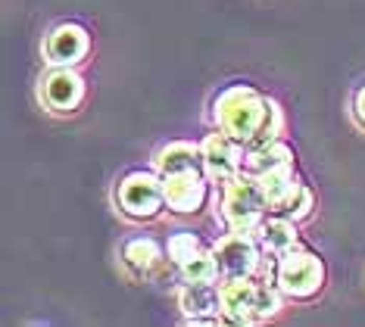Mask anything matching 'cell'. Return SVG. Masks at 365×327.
Masks as SVG:
<instances>
[{
    "mask_svg": "<svg viewBox=\"0 0 365 327\" xmlns=\"http://www.w3.org/2000/svg\"><path fill=\"white\" fill-rule=\"evenodd\" d=\"M265 109H269V97H262L259 90L247 85H235L222 90V97L215 100V125L247 147L253 140V134L259 131Z\"/></svg>",
    "mask_w": 365,
    "mask_h": 327,
    "instance_id": "cell-1",
    "label": "cell"
},
{
    "mask_svg": "<svg viewBox=\"0 0 365 327\" xmlns=\"http://www.w3.org/2000/svg\"><path fill=\"white\" fill-rule=\"evenodd\" d=\"M265 209L269 203H265V194L253 175L240 172L237 178L222 184V218L228 222L231 231L253 234L265 218Z\"/></svg>",
    "mask_w": 365,
    "mask_h": 327,
    "instance_id": "cell-2",
    "label": "cell"
},
{
    "mask_svg": "<svg viewBox=\"0 0 365 327\" xmlns=\"http://www.w3.org/2000/svg\"><path fill=\"white\" fill-rule=\"evenodd\" d=\"M275 284L284 296L309 299L325 284V265H322L319 256L290 246L287 253H281L275 259Z\"/></svg>",
    "mask_w": 365,
    "mask_h": 327,
    "instance_id": "cell-3",
    "label": "cell"
},
{
    "mask_svg": "<svg viewBox=\"0 0 365 327\" xmlns=\"http://www.w3.org/2000/svg\"><path fill=\"white\" fill-rule=\"evenodd\" d=\"M115 203L131 218H156L165 206V184L153 172H131L115 187Z\"/></svg>",
    "mask_w": 365,
    "mask_h": 327,
    "instance_id": "cell-4",
    "label": "cell"
},
{
    "mask_svg": "<svg viewBox=\"0 0 365 327\" xmlns=\"http://www.w3.org/2000/svg\"><path fill=\"white\" fill-rule=\"evenodd\" d=\"M212 256H215V262H219L222 281L256 278V271H259V259H262V246L253 234L231 231L212 246Z\"/></svg>",
    "mask_w": 365,
    "mask_h": 327,
    "instance_id": "cell-5",
    "label": "cell"
},
{
    "mask_svg": "<svg viewBox=\"0 0 365 327\" xmlns=\"http://www.w3.org/2000/svg\"><path fill=\"white\" fill-rule=\"evenodd\" d=\"M203 150V172L212 184H228L231 178H237L244 172V156L247 147L237 137H231L228 131H215L200 144Z\"/></svg>",
    "mask_w": 365,
    "mask_h": 327,
    "instance_id": "cell-6",
    "label": "cell"
},
{
    "mask_svg": "<svg viewBox=\"0 0 365 327\" xmlns=\"http://www.w3.org/2000/svg\"><path fill=\"white\" fill-rule=\"evenodd\" d=\"M222 318L231 324H259V281L256 278H228L219 284Z\"/></svg>",
    "mask_w": 365,
    "mask_h": 327,
    "instance_id": "cell-7",
    "label": "cell"
},
{
    "mask_svg": "<svg viewBox=\"0 0 365 327\" xmlns=\"http://www.w3.org/2000/svg\"><path fill=\"white\" fill-rule=\"evenodd\" d=\"M163 184H165V206L178 215H187L203 209L212 181L206 178L203 169H190V172L163 175Z\"/></svg>",
    "mask_w": 365,
    "mask_h": 327,
    "instance_id": "cell-8",
    "label": "cell"
},
{
    "mask_svg": "<svg viewBox=\"0 0 365 327\" xmlns=\"http://www.w3.org/2000/svg\"><path fill=\"white\" fill-rule=\"evenodd\" d=\"M85 97V81L72 72V66H53L41 78V103L51 113H76Z\"/></svg>",
    "mask_w": 365,
    "mask_h": 327,
    "instance_id": "cell-9",
    "label": "cell"
},
{
    "mask_svg": "<svg viewBox=\"0 0 365 327\" xmlns=\"http://www.w3.org/2000/svg\"><path fill=\"white\" fill-rule=\"evenodd\" d=\"M178 306L185 312L187 324H215L222 318V299L215 284H185L178 293Z\"/></svg>",
    "mask_w": 365,
    "mask_h": 327,
    "instance_id": "cell-10",
    "label": "cell"
},
{
    "mask_svg": "<svg viewBox=\"0 0 365 327\" xmlns=\"http://www.w3.org/2000/svg\"><path fill=\"white\" fill-rule=\"evenodd\" d=\"M88 31L81 28V25H56V28L51 31V38H47L44 44V53L47 60H51V66H76L81 56L88 53Z\"/></svg>",
    "mask_w": 365,
    "mask_h": 327,
    "instance_id": "cell-11",
    "label": "cell"
},
{
    "mask_svg": "<svg viewBox=\"0 0 365 327\" xmlns=\"http://www.w3.org/2000/svg\"><path fill=\"white\" fill-rule=\"evenodd\" d=\"M294 224L297 222H290V218L272 212L269 218H262L259 222V228L253 231V237L259 240L262 253H272L278 259L281 253H287L290 246H297V228Z\"/></svg>",
    "mask_w": 365,
    "mask_h": 327,
    "instance_id": "cell-12",
    "label": "cell"
},
{
    "mask_svg": "<svg viewBox=\"0 0 365 327\" xmlns=\"http://www.w3.org/2000/svg\"><path fill=\"white\" fill-rule=\"evenodd\" d=\"M256 181H259V187H262V194H265L269 212H275V215L287 206V199L294 197V190L300 187V181H297V175H294V165H281V169H272V172L259 175Z\"/></svg>",
    "mask_w": 365,
    "mask_h": 327,
    "instance_id": "cell-13",
    "label": "cell"
},
{
    "mask_svg": "<svg viewBox=\"0 0 365 327\" xmlns=\"http://www.w3.org/2000/svg\"><path fill=\"white\" fill-rule=\"evenodd\" d=\"M281 165H294V150H290L281 137L272 140V144H265V147L247 150V156H244V172L253 175V178H259V175L272 172V169H281Z\"/></svg>",
    "mask_w": 365,
    "mask_h": 327,
    "instance_id": "cell-14",
    "label": "cell"
},
{
    "mask_svg": "<svg viewBox=\"0 0 365 327\" xmlns=\"http://www.w3.org/2000/svg\"><path fill=\"white\" fill-rule=\"evenodd\" d=\"M160 259H163V249L156 246V240H150V237L128 240L125 246H122V265H125V271L135 274V278L153 274V268L160 265Z\"/></svg>",
    "mask_w": 365,
    "mask_h": 327,
    "instance_id": "cell-15",
    "label": "cell"
},
{
    "mask_svg": "<svg viewBox=\"0 0 365 327\" xmlns=\"http://www.w3.org/2000/svg\"><path fill=\"white\" fill-rule=\"evenodd\" d=\"M156 172L160 175H175V172H190V169H203V150L194 144H169L156 153Z\"/></svg>",
    "mask_w": 365,
    "mask_h": 327,
    "instance_id": "cell-16",
    "label": "cell"
},
{
    "mask_svg": "<svg viewBox=\"0 0 365 327\" xmlns=\"http://www.w3.org/2000/svg\"><path fill=\"white\" fill-rule=\"evenodd\" d=\"M181 278H185V284H215V281H222L219 262H215L212 249H200L194 259H187V262L181 265Z\"/></svg>",
    "mask_w": 365,
    "mask_h": 327,
    "instance_id": "cell-17",
    "label": "cell"
},
{
    "mask_svg": "<svg viewBox=\"0 0 365 327\" xmlns=\"http://www.w3.org/2000/svg\"><path fill=\"white\" fill-rule=\"evenodd\" d=\"M203 249V243L194 237L190 231H181V234H175V237H169V246H165V253H169V259L175 262L178 268L187 262V259H194L197 253Z\"/></svg>",
    "mask_w": 365,
    "mask_h": 327,
    "instance_id": "cell-18",
    "label": "cell"
},
{
    "mask_svg": "<svg viewBox=\"0 0 365 327\" xmlns=\"http://www.w3.org/2000/svg\"><path fill=\"white\" fill-rule=\"evenodd\" d=\"M312 212V190L306 187V184L300 181V187L294 190V197L287 199V206L281 209L278 215H284V218H290V222H303L306 215Z\"/></svg>",
    "mask_w": 365,
    "mask_h": 327,
    "instance_id": "cell-19",
    "label": "cell"
},
{
    "mask_svg": "<svg viewBox=\"0 0 365 327\" xmlns=\"http://www.w3.org/2000/svg\"><path fill=\"white\" fill-rule=\"evenodd\" d=\"M353 109H356V119H359L362 125H365V88L356 94V100H353Z\"/></svg>",
    "mask_w": 365,
    "mask_h": 327,
    "instance_id": "cell-20",
    "label": "cell"
}]
</instances>
